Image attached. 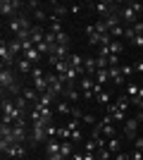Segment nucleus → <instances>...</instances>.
<instances>
[{"label": "nucleus", "instance_id": "nucleus-41", "mask_svg": "<svg viewBox=\"0 0 143 160\" xmlns=\"http://www.w3.org/2000/svg\"><path fill=\"white\" fill-rule=\"evenodd\" d=\"M110 43H112V36H110V33H102L100 36V46H110Z\"/></svg>", "mask_w": 143, "mask_h": 160}, {"label": "nucleus", "instance_id": "nucleus-44", "mask_svg": "<svg viewBox=\"0 0 143 160\" xmlns=\"http://www.w3.org/2000/svg\"><path fill=\"white\" fill-rule=\"evenodd\" d=\"M67 127L72 129V132H74V129H79V120H74V117H72V122H67Z\"/></svg>", "mask_w": 143, "mask_h": 160}, {"label": "nucleus", "instance_id": "nucleus-3", "mask_svg": "<svg viewBox=\"0 0 143 160\" xmlns=\"http://www.w3.org/2000/svg\"><path fill=\"white\" fill-rule=\"evenodd\" d=\"M17 84V77H14V67H2L0 69V86H2V96L10 91V88Z\"/></svg>", "mask_w": 143, "mask_h": 160}, {"label": "nucleus", "instance_id": "nucleus-5", "mask_svg": "<svg viewBox=\"0 0 143 160\" xmlns=\"http://www.w3.org/2000/svg\"><path fill=\"white\" fill-rule=\"evenodd\" d=\"M45 79H48V84H50V93H55L57 98H62V93H64V84H62L60 74L48 72V74H45Z\"/></svg>", "mask_w": 143, "mask_h": 160}, {"label": "nucleus", "instance_id": "nucleus-30", "mask_svg": "<svg viewBox=\"0 0 143 160\" xmlns=\"http://www.w3.org/2000/svg\"><path fill=\"white\" fill-rule=\"evenodd\" d=\"M129 103H131L129 96H119V98H117V108H119V110H126V108H129Z\"/></svg>", "mask_w": 143, "mask_h": 160}, {"label": "nucleus", "instance_id": "nucleus-21", "mask_svg": "<svg viewBox=\"0 0 143 160\" xmlns=\"http://www.w3.org/2000/svg\"><path fill=\"white\" fill-rule=\"evenodd\" d=\"M60 146H62V141H57V139H50V141L45 143V153H48V155L60 153Z\"/></svg>", "mask_w": 143, "mask_h": 160}, {"label": "nucleus", "instance_id": "nucleus-24", "mask_svg": "<svg viewBox=\"0 0 143 160\" xmlns=\"http://www.w3.org/2000/svg\"><path fill=\"white\" fill-rule=\"evenodd\" d=\"M72 108H74V105L64 103V98H62V100H57V112H60V115H72Z\"/></svg>", "mask_w": 143, "mask_h": 160}, {"label": "nucleus", "instance_id": "nucleus-29", "mask_svg": "<svg viewBox=\"0 0 143 160\" xmlns=\"http://www.w3.org/2000/svg\"><path fill=\"white\" fill-rule=\"evenodd\" d=\"M95 31L100 33V36H102V33H110V27L105 24V19H98V22H95Z\"/></svg>", "mask_w": 143, "mask_h": 160}, {"label": "nucleus", "instance_id": "nucleus-39", "mask_svg": "<svg viewBox=\"0 0 143 160\" xmlns=\"http://www.w3.org/2000/svg\"><path fill=\"white\" fill-rule=\"evenodd\" d=\"M41 77H45V72H43L41 67L36 65V67H34V72H31V79H41Z\"/></svg>", "mask_w": 143, "mask_h": 160}, {"label": "nucleus", "instance_id": "nucleus-1", "mask_svg": "<svg viewBox=\"0 0 143 160\" xmlns=\"http://www.w3.org/2000/svg\"><path fill=\"white\" fill-rule=\"evenodd\" d=\"M7 29L17 36L19 31H24V29H34V22H31V17H29L26 12H21V14H17L14 19H10L7 22Z\"/></svg>", "mask_w": 143, "mask_h": 160}, {"label": "nucleus", "instance_id": "nucleus-31", "mask_svg": "<svg viewBox=\"0 0 143 160\" xmlns=\"http://www.w3.org/2000/svg\"><path fill=\"white\" fill-rule=\"evenodd\" d=\"M34 19H38V22H41V24H45V22H48V12H45V10H41V7H38V10H36V12H34Z\"/></svg>", "mask_w": 143, "mask_h": 160}, {"label": "nucleus", "instance_id": "nucleus-40", "mask_svg": "<svg viewBox=\"0 0 143 160\" xmlns=\"http://www.w3.org/2000/svg\"><path fill=\"white\" fill-rule=\"evenodd\" d=\"M81 122H86V124H91V127H95V124H98V120H95L93 115H83Z\"/></svg>", "mask_w": 143, "mask_h": 160}, {"label": "nucleus", "instance_id": "nucleus-8", "mask_svg": "<svg viewBox=\"0 0 143 160\" xmlns=\"http://www.w3.org/2000/svg\"><path fill=\"white\" fill-rule=\"evenodd\" d=\"M119 19H122L124 24H126V27H134V24L138 22V14L134 12V10H131L129 5H126V7H122V10H119Z\"/></svg>", "mask_w": 143, "mask_h": 160}, {"label": "nucleus", "instance_id": "nucleus-9", "mask_svg": "<svg viewBox=\"0 0 143 160\" xmlns=\"http://www.w3.org/2000/svg\"><path fill=\"white\" fill-rule=\"evenodd\" d=\"M24 155H26V146H24V143H12V146L7 148L5 158H10V160H19V158H24Z\"/></svg>", "mask_w": 143, "mask_h": 160}, {"label": "nucleus", "instance_id": "nucleus-12", "mask_svg": "<svg viewBox=\"0 0 143 160\" xmlns=\"http://www.w3.org/2000/svg\"><path fill=\"white\" fill-rule=\"evenodd\" d=\"M79 84H67L64 86V93H62V98H67L69 103H79Z\"/></svg>", "mask_w": 143, "mask_h": 160}, {"label": "nucleus", "instance_id": "nucleus-42", "mask_svg": "<svg viewBox=\"0 0 143 160\" xmlns=\"http://www.w3.org/2000/svg\"><path fill=\"white\" fill-rule=\"evenodd\" d=\"M129 7H131V10H134L136 14H141V12H143V5H141V2H129Z\"/></svg>", "mask_w": 143, "mask_h": 160}, {"label": "nucleus", "instance_id": "nucleus-52", "mask_svg": "<svg viewBox=\"0 0 143 160\" xmlns=\"http://www.w3.org/2000/svg\"><path fill=\"white\" fill-rule=\"evenodd\" d=\"M72 160H83V153H74V155H72Z\"/></svg>", "mask_w": 143, "mask_h": 160}, {"label": "nucleus", "instance_id": "nucleus-2", "mask_svg": "<svg viewBox=\"0 0 143 160\" xmlns=\"http://www.w3.org/2000/svg\"><path fill=\"white\" fill-rule=\"evenodd\" d=\"M21 7H24V2H19V0H2L0 2V14L14 19L17 14H21Z\"/></svg>", "mask_w": 143, "mask_h": 160}, {"label": "nucleus", "instance_id": "nucleus-34", "mask_svg": "<svg viewBox=\"0 0 143 160\" xmlns=\"http://www.w3.org/2000/svg\"><path fill=\"white\" fill-rule=\"evenodd\" d=\"M122 50H124V48L119 46V41H112V43H110V53H112V55H122Z\"/></svg>", "mask_w": 143, "mask_h": 160}, {"label": "nucleus", "instance_id": "nucleus-18", "mask_svg": "<svg viewBox=\"0 0 143 160\" xmlns=\"http://www.w3.org/2000/svg\"><path fill=\"white\" fill-rule=\"evenodd\" d=\"M83 60H86V58H81V55H76V53L69 55V65L74 67V69H79V72H81V77H83Z\"/></svg>", "mask_w": 143, "mask_h": 160}, {"label": "nucleus", "instance_id": "nucleus-6", "mask_svg": "<svg viewBox=\"0 0 143 160\" xmlns=\"http://www.w3.org/2000/svg\"><path fill=\"white\" fill-rule=\"evenodd\" d=\"M0 60H2V67H14L17 65V58H14V53L10 50L5 38L0 41Z\"/></svg>", "mask_w": 143, "mask_h": 160}, {"label": "nucleus", "instance_id": "nucleus-45", "mask_svg": "<svg viewBox=\"0 0 143 160\" xmlns=\"http://www.w3.org/2000/svg\"><path fill=\"white\" fill-rule=\"evenodd\" d=\"M72 141H81V129H74V132H72Z\"/></svg>", "mask_w": 143, "mask_h": 160}, {"label": "nucleus", "instance_id": "nucleus-35", "mask_svg": "<svg viewBox=\"0 0 143 160\" xmlns=\"http://www.w3.org/2000/svg\"><path fill=\"white\" fill-rule=\"evenodd\" d=\"M119 69H122V77H124V79H126V77H131V74L136 72V69H134V65H122Z\"/></svg>", "mask_w": 143, "mask_h": 160}, {"label": "nucleus", "instance_id": "nucleus-13", "mask_svg": "<svg viewBox=\"0 0 143 160\" xmlns=\"http://www.w3.org/2000/svg\"><path fill=\"white\" fill-rule=\"evenodd\" d=\"M48 62L53 65V69H55V74H67L69 72V60H53V58H48Z\"/></svg>", "mask_w": 143, "mask_h": 160}, {"label": "nucleus", "instance_id": "nucleus-19", "mask_svg": "<svg viewBox=\"0 0 143 160\" xmlns=\"http://www.w3.org/2000/svg\"><path fill=\"white\" fill-rule=\"evenodd\" d=\"M24 58H26L29 62H34V65H38V62H41V58H43V55L38 53L36 48H29V50H24Z\"/></svg>", "mask_w": 143, "mask_h": 160}, {"label": "nucleus", "instance_id": "nucleus-25", "mask_svg": "<svg viewBox=\"0 0 143 160\" xmlns=\"http://www.w3.org/2000/svg\"><path fill=\"white\" fill-rule=\"evenodd\" d=\"M57 139L60 141H72V129L69 127H60L57 129Z\"/></svg>", "mask_w": 143, "mask_h": 160}, {"label": "nucleus", "instance_id": "nucleus-26", "mask_svg": "<svg viewBox=\"0 0 143 160\" xmlns=\"http://www.w3.org/2000/svg\"><path fill=\"white\" fill-rule=\"evenodd\" d=\"M7 46H10V50H12L14 55H17V53H21V50H24V43H21V41H17V38L7 41Z\"/></svg>", "mask_w": 143, "mask_h": 160}, {"label": "nucleus", "instance_id": "nucleus-46", "mask_svg": "<svg viewBox=\"0 0 143 160\" xmlns=\"http://www.w3.org/2000/svg\"><path fill=\"white\" fill-rule=\"evenodd\" d=\"M131 46H138V48H143V36H136V38L131 41Z\"/></svg>", "mask_w": 143, "mask_h": 160}, {"label": "nucleus", "instance_id": "nucleus-32", "mask_svg": "<svg viewBox=\"0 0 143 160\" xmlns=\"http://www.w3.org/2000/svg\"><path fill=\"white\" fill-rule=\"evenodd\" d=\"M95 100L102 103V105H110V93H107V91H100V93L95 96Z\"/></svg>", "mask_w": 143, "mask_h": 160}, {"label": "nucleus", "instance_id": "nucleus-48", "mask_svg": "<svg viewBox=\"0 0 143 160\" xmlns=\"http://www.w3.org/2000/svg\"><path fill=\"white\" fill-rule=\"evenodd\" d=\"M131 160H143V151H134V155H131Z\"/></svg>", "mask_w": 143, "mask_h": 160}, {"label": "nucleus", "instance_id": "nucleus-38", "mask_svg": "<svg viewBox=\"0 0 143 160\" xmlns=\"http://www.w3.org/2000/svg\"><path fill=\"white\" fill-rule=\"evenodd\" d=\"M124 38L134 41V38H136V29H134V27H126V29H124Z\"/></svg>", "mask_w": 143, "mask_h": 160}, {"label": "nucleus", "instance_id": "nucleus-47", "mask_svg": "<svg viewBox=\"0 0 143 160\" xmlns=\"http://www.w3.org/2000/svg\"><path fill=\"white\" fill-rule=\"evenodd\" d=\"M112 160H131V155H126V153H117Z\"/></svg>", "mask_w": 143, "mask_h": 160}, {"label": "nucleus", "instance_id": "nucleus-10", "mask_svg": "<svg viewBox=\"0 0 143 160\" xmlns=\"http://www.w3.org/2000/svg\"><path fill=\"white\" fill-rule=\"evenodd\" d=\"M138 124H141V122L136 120V117H129V120L124 122V136H126V139H136V129H138Z\"/></svg>", "mask_w": 143, "mask_h": 160}, {"label": "nucleus", "instance_id": "nucleus-37", "mask_svg": "<svg viewBox=\"0 0 143 160\" xmlns=\"http://www.w3.org/2000/svg\"><path fill=\"white\" fill-rule=\"evenodd\" d=\"M57 129H60V127H55V124H48V127H45L48 139H57Z\"/></svg>", "mask_w": 143, "mask_h": 160}, {"label": "nucleus", "instance_id": "nucleus-50", "mask_svg": "<svg viewBox=\"0 0 143 160\" xmlns=\"http://www.w3.org/2000/svg\"><path fill=\"white\" fill-rule=\"evenodd\" d=\"M79 10H81V5H69V14H76Z\"/></svg>", "mask_w": 143, "mask_h": 160}, {"label": "nucleus", "instance_id": "nucleus-33", "mask_svg": "<svg viewBox=\"0 0 143 160\" xmlns=\"http://www.w3.org/2000/svg\"><path fill=\"white\" fill-rule=\"evenodd\" d=\"M95 158H98V160H112V153H110L107 148H100V151L95 153Z\"/></svg>", "mask_w": 143, "mask_h": 160}, {"label": "nucleus", "instance_id": "nucleus-27", "mask_svg": "<svg viewBox=\"0 0 143 160\" xmlns=\"http://www.w3.org/2000/svg\"><path fill=\"white\" fill-rule=\"evenodd\" d=\"M119 143H122V141L117 139V136L115 139H107V151L110 153H122V151H119Z\"/></svg>", "mask_w": 143, "mask_h": 160}, {"label": "nucleus", "instance_id": "nucleus-17", "mask_svg": "<svg viewBox=\"0 0 143 160\" xmlns=\"http://www.w3.org/2000/svg\"><path fill=\"white\" fill-rule=\"evenodd\" d=\"M34 88L38 91V96H43V93H48V91H50V84H48L45 77H41V79H34Z\"/></svg>", "mask_w": 143, "mask_h": 160}, {"label": "nucleus", "instance_id": "nucleus-51", "mask_svg": "<svg viewBox=\"0 0 143 160\" xmlns=\"http://www.w3.org/2000/svg\"><path fill=\"white\" fill-rule=\"evenodd\" d=\"M134 69H136V72H143V60H138L136 65H134Z\"/></svg>", "mask_w": 143, "mask_h": 160}, {"label": "nucleus", "instance_id": "nucleus-54", "mask_svg": "<svg viewBox=\"0 0 143 160\" xmlns=\"http://www.w3.org/2000/svg\"><path fill=\"white\" fill-rule=\"evenodd\" d=\"M136 98H143V86L138 88V96H136ZM131 100H134V98H131Z\"/></svg>", "mask_w": 143, "mask_h": 160}, {"label": "nucleus", "instance_id": "nucleus-53", "mask_svg": "<svg viewBox=\"0 0 143 160\" xmlns=\"http://www.w3.org/2000/svg\"><path fill=\"white\" fill-rule=\"evenodd\" d=\"M136 120H138V122H143V110H138V112H136Z\"/></svg>", "mask_w": 143, "mask_h": 160}, {"label": "nucleus", "instance_id": "nucleus-22", "mask_svg": "<svg viewBox=\"0 0 143 160\" xmlns=\"http://www.w3.org/2000/svg\"><path fill=\"white\" fill-rule=\"evenodd\" d=\"M60 153H62V158H64V160L74 155V148H72V141H62V146H60Z\"/></svg>", "mask_w": 143, "mask_h": 160}, {"label": "nucleus", "instance_id": "nucleus-49", "mask_svg": "<svg viewBox=\"0 0 143 160\" xmlns=\"http://www.w3.org/2000/svg\"><path fill=\"white\" fill-rule=\"evenodd\" d=\"M45 160H64V158H62V153H53V155H48Z\"/></svg>", "mask_w": 143, "mask_h": 160}, {"label": "nucleus", "instance_id": "nucleus-14", "mask_svg": "<svg viewBox=\"0 0 143 160\" xmlns=\"http://www.w3.org/2000/svg\"><path fill=\"white\" fill-rule=\"evenodd\" d=\"M55 19H62L69 14V5H62V2H53V12H50Z\"/></svg>", "mask_w": 143, "mask_h": 160}, {"label": "nucleus", "instance_id": "nucleus-11", "mask_svg": "<svg viewBox=\"0 0 143 160\" xmlns=\"http://www.w3.org/2000/svg\"><path fill=\"white\" fill-rule=\"evenodd\" d=\"M34 62H29L26 58H19V60H17V65H14V69H17V72L21 74V77H29V74L34 72Z\"/></svg>", "mask_w": 143, "mask_h": 160}, {"label": "nucleus", "instance_id": "nucleus-15", "mask_svg": "<svg viewBox=\"0 0 143 160\" xmlns=\"http://www.w3.org/2000/svg\"><path fill=\"white\" fill-rule=\"evenodd\" d=\"M95 72H98V62H95V58H86V60H83V74L95 77Z\"/></svg>", "mask_w": 143, "mask_h": 160}, {"label": "nucleus", "instance_id": "nucleus-36", "mask_svg": "<svg viewBox=\"0 0 143 160\" xmlns=\"http://www.w3.org/2000/svg\"><path fill=\"white\" fill-rule=\"evenodd\" d=\"M126 96H129V98H136L138 96V86L136 84H126Z\"/></svg>", "mask_w": 143, "mask_h": 160}, {"label": "nucleus", "instance_id": "nucleus-20", "mask_svg": "<svg viewBox=\"0 0 143 160\" xmlns=\"http://www.w3.org/2000/svg\"><path fill=\"white\" fill-rule=\"evenodd\" d=\"M55 100H57V96L48 91V93H43L41 98H38V103H36V105H45V108H50V105H53V103H55Z\"/></svg>", "mask_w": 143, "mask_h": 160}, {"label": "nucleus", "instance_id": "nucleus-43", "mask_svg": "<svg viewBox=\"0 0 143 160\" xmlns=\"http://www.w3.org/2000/svg\"><path fill=\"white\" fill-rule=\"evenodd\" d=\"M134 146H136V151H143V136H136V139H134Z\"/></svg>", "mask_w": 143, "mask_h": 160}, {"label": "nucleus", "instance_id": "nucleus-16", "mask_svg": "<svg viewBox=\"0 0 143 160\" xmlns=\"http://www.w3.org/2000/svg\"><path fill=\"white\" fill-rule=\"evenodd\" d=\"M110 72V81H115V84H126V79L122 77V69L119 67H107Z\"/></svg>", "mask_w": 143, "mask_h": 160}, {"label": "nucleus", "instance_id": "nucleus-4", "mask_svg": "<svg viewBox=\"0 0 143 160\" xmlns=\"http://www.w3.org/2000/svg\"><path fill=\"white\" fill-rule=\"evenodd\" d=\"M93 10H95L98 14H100V19H107L110 14L119 12V7H117L115 2H110V0H102V2H95V5H93Z\"/></svg>", "mask_w": 143, "mask_h": 160}, {"label": "nucleus", "instance_id": "nucleus-7", "mask_svg": "<svg viewBox=\"0 0 143 160\" xmlns=\"http://www.w3.org/2000/svg\"><path fill=\"white\" fill-rule=\"evenodd\" d=\"M79 86H81V93H83V98H86V100H93L95 98V91H93V88H95V79H93V77L83 74Z\"/></svg>", "mask_w": 143, "mask_h": 160}, {"label": "nucleus", "instance_id": "nucleus-28", "mask_svg": "<svg viewBox=\"0 0 143 160\" xmlns=\"http://www.w3.org/2000/svg\"><path fill=\"white\" fill-rule=\"evenodd\" d=\"M83 153H98V139L86 141V146H83Z\"/></svg>", "mask_w": 143, "mask_h": 160}, {"label": "nucleus", "instance_id": "nucleus-23", "mask_svg": "<svg viewBox=\"0 0 143 160\" xmlns=\"http://www.w3.org/2000/svg\"><path fill=\"white\" fill-rule=\"evenodd\" d=\"M93 79H95V84H100V86H102V84H107V81H110V72H107V69H98Z\"/></svg>", "mask_w": 143, "mask_h": 160}]
</instances>
